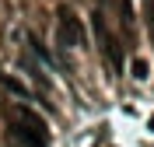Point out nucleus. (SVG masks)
Returning <instances> with one entry per match:
<instances>
[{
	"label": "nucleus",
	"instance_id": "f257e3e1",
	"mask_svg": "<svg viewBox=\"0 0 154 147\" xmlns=\"http://www.w3.org/2000/svg\"><path fill=\"white\" fill-rule=\"evenodd\" d=\"M14 130H18V137L25 140V147H46L49 144V126L46 119L35 116L32 109H14Z\"/></svg>",
	"mask_w": 154,
	"mask_h": 147
},
{
	"label": "nucleus",
	"instance_id": "f03ea898",
	"mask_svg": "<svg viewBox=\"0 0 154 147\" xmlns=\"http://www.w3.org/2000/svg\"><path fill=\"white\" fill-rule=\"evenodd\" d=\"M56 46H60V49H77V46H84V25H81L70 11H60V21H56Z\"/></svg>",
	"mask_w": 154,
	"mask_h": 147
},
{
	"label": "nucleus",
	"instance_id": "7ed1b4c3",
	"mask_svg": "<svg viewBox=\"0 0 154 147\" xmlns=\"http://www.w3.org/2000/svg\"><path fill=\"white\" fill-rule=\"evenodd\" d=\"M95 32H98V42H102V53L109 56L112 70H123V46H119V39H116L112 32L105 28V21H102V14H95Z\"/></svg>",
	"mask_w": 154,
	"mask_h": 147
},
{
	"label": "nucleus",
	"instance_id": "20e7f679",
	"mask_svg": "<svg viewBox=\"0 0 154 147\" xmlns=\"http://www.w3.org/2000/svg\"><path fill=\"white\" fill-rule=\"evenodd\" d=\"M130 74H133L137 81H147V74H151V67H147V60H133V63H130Z\"/></svg>",
	"mask_w": 154,
	"mask_h": 147
},
{
	"label": "nucleus",
	"instance_id": "39448f33",
	"mask_svg": "<svg viewBox=\"0 0 154 147\" xmlns=\"http://www.w3.org/2000/svg\"><path fill=\"white\" fill-rule=\"evenodd\" d=\"M151 133H154V116H151Z\"/></svg>",
	"mask_w": 154,
	"mask_h": 147
}]
</instances>
